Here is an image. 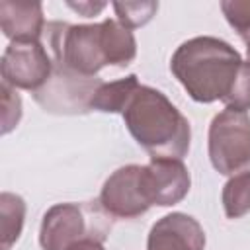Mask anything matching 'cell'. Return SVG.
<instances>
[{"instance_id":"cell-1","label":"cell","mask_w":250,"mask_h":250,"mask_svg":"<svg viewBox=\"0 0 250 250\" xmlns=\"http://www.w3.org/2000/svg\"><path fill=\"white\" fill-rule=\"evenodd\" d=\"M41 41L53 62L84 76H98L105 66L125 68L137 57L133 31L111 18L100 23L47 21Z\"/></svg>"},{"instance_id":"cell-2","label":"cell","mask_w":250,"mask_h":250,"mask_svg":"<svg viewBox=\"0 0 250 250\" xmlns=\"http://www.w3.org/2000/svg\"><path fill=\"white\" fill-rule=\"evenodd\" d=\"M240 53L225 39L199 35L184 41L170 59V70L197 104L225 100L240 70Z\"/></svg>"},{"instance_id":"cell-3","label":"cell","mask_w":250,"mask_h":250,"mask_svg":"<svg viewBox=\"0 0 250 250\" xmlns=\"http://www.w3.org/2000/svg\"><path fill=\"white\" fill-rule=\"evenodd\" d=\"M121 117L131 137L150 158L182 160L188 154L191 143L189 121L164 92L139 84L125 104Z\"/></svg>"},{"instance_id":"cell-4","label":"cell","mask_w":250,"mask_h":250,"mask_svg":"<svg viewBox=\"0 0 250 250\" xmlns=\"http://www.w3.org/2000/svg\"><path fill=\"white\" fill-rule=\"evenodd\" d=\"M111 215L100 201L55 203L43 213L39 227V246L43 250H66L82 238L105 240L111 229Z\"/></svg>"},{"instance_id":"cell-5","label":"cell","mask_w":250,"mask_h":250,"mask_svg":"<svg viewBox=\"0 0 250 250\" xmlns=\"http://www.w3.org/2000/svg\"><path fill=\"white\" fill-rule=\"evenodd\" d=\"M207 152L211 166L223 176L250 168V115L225 107L209 125Z\"/></svg>"},{"instance_id":"cell-6","label":"cell","mask_w":250,"mask_h":250,"mask_svg":"<svg viewBox=\"0 0 250 250\" xmlns=\"http://www.w3.org/2000/svg\"><path fill=\"white\" fill-rule=\"evenodd\" d=\"M102 84L104 80L98 76H84L59 62H53L49 82L41 90L33 92V100L49 113L84 115L92 111L90 102Z\"/></svg>"},{"instance_id":"cell-7","label":"cell","mask_w":250,"mask_h":250,"mask_svg":"<svg viewBox=\"0 0 250 250\" xmlns=\"http://www.w3.org/2000/svg\"><path fill=\"white\" fill-rule=\"evenodd\" d=\"M2 82L12 88L41 90L53 74V57L43 41H10L0 61Z\"/></svg>"},{"instance_id":"cell-8","label":"cell","mask_w":250,"mask_h":250,"mask_svg":"<svg viewBox=\"0 0 250 250\" xmlns=\"http://www.w3.org/2000/svg\"><path fill=\"white\" fill-rule=\"evenodd\" d=\"M98 201L113 219H135L145 215L152 205L145 188L143 164H127L111 172L102 186Z\"/></svg>"},{"instance_id":"cell-9","label":"cell","mask_w":250,"mask_h":250,"mask_svg":"<svg viewBox=\"0 0 250 250\" xmlns=\"http://www.w3.org/2000/svg\"><path fill=\"white\" fill-rule=\"evenodd\" d=\"M145 168V188L150 205L172 207L180 203L191 186V176L184 160L178 158H150Z\"/></svg>"},{"instance_id":"cell-10","label":"cell","mask_w":250,"mask_h":250,"mask_svg":"<svg viewBox=\"0 0 250 250\" xmlns=\"http://www.w3.org/2000/svg\"><path fill=\"white\" fill-rule=\"evenodd\" d=\"M205 230L197 219L174 211L160 217L148 232L146 250H203Z\"/></svg>"},{"instance_id":"cell-11","label":"cell","mask_w":250,"mask_h":250,"mask_svg":"<svg viewBox=\"0 0 250 250\" xmlns=\"http://www.w3.org/2000/svg\"><path fill=\"white\" fill-rule=\"evenodd\" d=\"M45 25L41 2H0V27L10 41H41Z\"/></svg>"},{"instance_id":"cell-12","label":"cell","mask_w":250,"mask_h":250,"mask_svg":"<svg viewBox=\"0 0 250 250\" xmlns=\"http://www.w3.org/2000/svg\"><path fill=\"white\" fill-rule=\"evenodd\" d=\"M137 86H139L137 74H127L125 78H119V80H113V82H104L96 90V94L90 102L92 111L121 113L125 104L129 102L131 94L137 90Z\"/></svg>"},{"instance_id":"cell-13","label":"cell","mask_w":250,"mask_h":250,"mask_svg":"<svg viewBox=\"0 0 250 250\" xmlns=\"http://www.w3.org/2000/svg\"><path fill=\"white\" fill-rule=\"evenodd\" d=\"M25 223V201L18 193L2 191L0 193V234H2V250H10Z\"/></svg>"},{"instance_id":"cell-14","label":"cell","mask_w":250,"mask_h":250,"mask_svg":"<svg viewBox=\"0 0 250 250\" xmlns=\"http://www.w3.org/2000/svg\"><path fill=\"white\" fill-rule=\"evenodd\" d=\"M221 201L229 219H240L250 213V168L227 180L223 186Z\"/></svg>"},{"instance_id":"cell-15","label":"cell","mask_w":250,"mask_h":250,"mask_svg":"<svg viewBox=\"0 0 250 250\" xmlns=\"http://www.w3.org/2000/svg\"><path fill=\"white\" fill-rule=\"evenodd\" d=\"M117 16V21L121 25H125L127 29H137L146 25L156 10H158V2L154 0H143V2H113L111 4Z\"/></svg>"},{"instance_id":"cell-16","label":"cell","mask_w":250,"mask_h":250,"mask_svg":"<svg viewBox=\"0 0 250 250\" xmlns=\"http://www.w3.org/2000/svg\"><path fill=\"white\" fill-rule=\"evenodd\" d=\"M221 12L242 41L250 39V0H223Z\"/></svg>"},{"instance_id":"cell-17","label":"cell","mask_w":250,"mask_h":250,"mask_svg":"<svg viewBox=\"0 0 250 250\" xmlns=\"http://www.w3.org/2000/svg\"><path fill=\"white\" fill-rule=\"evenodd\" d=\"M223 104L229 109H236V111L250 109V61H242L236 80H234L229 96L223 100Z\"/></svg>"},{"instance_id":"cell-18","label":"cell","mask_w":250,"mask_h":250,"mask_svg":"<svg viewBox=\"0 0 250 250\" xmlns=\"http://www.w3.org/2000/svg\"><path fill=\"white\" fill-rule=\"evenodd\" d=\"M21 119V98L16 88L2 82V135H8L18 127Z\"/></svg>"},{"instance_id":"cell-19","label":"cell","mask_w":250,"mask_h":250,"mask_svg":"<svg viewBox=\"0 0 250 250\" xmlns=\"http://www.w3.org/2000/svg\"><path fill=\"white\" fill-rule=\"evenodd\" d=\"M66 6H68L70 10H74V12H78L82 18H94V16H98L107 4H105V2H88V0H84V2H66Z\"/></svg>"},{"instance_id":"cell-20","label":"cell","mask_w":250,"mask_h":250,"mask_svg":"<svg viewBox=\"0 0 250 250\" xmlns=\"http://www.w3.org/2000/svg\"><path fill=\"white\" fill-rule=\"evenodd\" d=\"M66 250H105V246L102 244V240H96V238H82V240L70 244Z\"/></svg>"},{"instance_id":"cell-21","label":"cell","mask_w":250,"mask_h":250,"mask_svg":"<svg viewBox=\"0 0 250 250\" xmlns=\"http://www.w3.org/2000/svg\"><path fill=\"white\" fill-rule=\"evenodd\" d=\"M244 43H246V55H248V61H250V39L244 41Z\"/></svg>"}]
</instances>
